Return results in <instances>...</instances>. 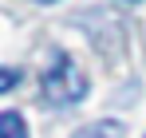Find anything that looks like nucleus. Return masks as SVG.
Returning a JSON list of instances; mask_svg holds the SVG:
<instances>
[{"mask_svg": "<svg viewBox=\"0 0 146 138\" xmlns=\"http://www.w3.org/2000/svg\"><path fill=\"white\" fill-rule=\"evenodd\" d=\"M40 83H44V99L48 103H59V107H71L79 99H87V75L75 67L71 55H55Z\"/></svg>", "mask_w": 146, "mask_h": 138, "instance_id": "nucleus-1", "label": "nucleus"}, {"mask_svg": "<svg viewBox=\"0 0 146 138\" xmlns=\"http://www.w3.org/2000/svg\"><path fill=\"white\" fill-rule=\"evenodd\" d=\"M71 138H126V122L122 118H95L91 126L75 130Z\"/></svg>", "mask_w": 146, "mask_h": 138, "instance_id": "nucleus-2", "label": "nucleus"}, {"mask_svg": "<svg viewBox=\"0 0 146 138\" xmlns=\"http://www.w3.org/2000/svg\"><path fill=\"white\" fill-rule=\"evenodd\" d=\"M0 138H28V126L20 118V111H4L0 115Z\"/></svg>", "mask_w": 146, "mask_h": 138, "instance_id": "nucleus-3", "label": "nucleus"}, {"mask_svg": "<svg viewBox=\"0 0 146 138\" xmlns=\"http://www.w3.org/2000/svg\"><path fill=\"white\" fill-rule=\"evenodd\" d=\"M16 87V67H4V75H0V91H12Z\"/></svg>", "mask_w": 146, "mask_h": 138, "instance_id": "nucleus-4", "label": "nucleus"}, {"mask_svg": "<svg viewBox=\"0 0 146 138\" xmlns=\"http://www.w3.org/2000/svg\"><path fill=\"white\" fill-rule=\"evenodd\" d=\"M36 4H55V0H36Z\"/></svg>", "mask_w": 146, "mask_h": 138, "instance_id": "nucleus-5", "label": "nucleus"}]
</instances>
